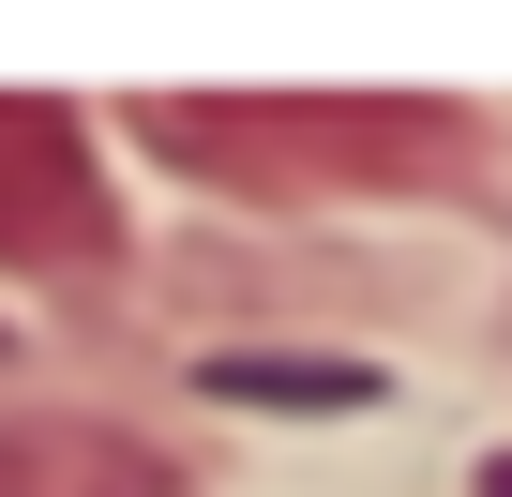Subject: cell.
Segmentation results:
<instances>
[{"label": "cell", "instance_id": "3957f363", "mask_svg": "<svg viewBox=\"0 0 512 497\" xmlns=\"http://www.w3.org/2000/svg\"><path fill=\"white\" fill-rule=\"evenodd\" d=\"M0 497H181V467L121 422H0Z\"/></svg>", "mask_w": 512, "mask_h": 497}, {"label": "cell", "instance_id": "7a4b0ae2", "mask_svg": "<svg viewBox=\"0 0 512 497\" xmlns=\"http://www.w3.org/2000/svg\"><path fill=\"white\" fill-rule=\"evenodd\" d=\"M106 257H121V211L76 106L0 91V272H106Z\"/></svg>", "mask_w": 512, "mask_h": 497}, {"label": "cell", "instance_id": "6da1fadb", "mask_svg": "<svg viewBox=\"0 0 512 497\" xmlns=\"http://www.w3.org/2000/svg\"><path fill=\"white\" fill-rule=\"evenodd\" d=\"M136 136L226 196H392L467 166V121L422 91H151Z\"/></svg>", "mask_w": 512, "mask_h": 497}]
</instances>
